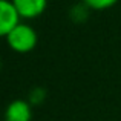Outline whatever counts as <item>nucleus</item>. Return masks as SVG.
Returning a JSON list of instances; mask_svg holds the SVG:
<instances>
[{
  "instance_id": "f257e3e1",
  "label": "nucleus",
  "mask_w": 121,
  "mask_h": 121,
  "mask_svg": "<svg viewBox=\"0 0 121 121\" xmlns=\"http://www.w3.org/2000/svg\"><path fill=\"white\" fill-rule=\"evenodd\" d=\"M6 43L9 49L17 54H28L35 49L39 43V34L31 25L28 23H20L6 35Z\"/></svg>"
},
{
  "instance_id": "f03ea898",
  "label": "nucleus",
  "mask_w": 121,
  "mask_h": 121,
  "mask_svg": "<svg viewBox=\"0 0 121 121\" xmlns=\"http://www.w3.org/2000/svg\"><path fill=\"white\" fill-rule=\"evenodd\" d=\"M20 22L22 18L11 0H0V39H6Z\"/></svg>"
},
{
  "instance_id": "7ed1b4c3",
  "label": "nucleus",
  "mask_w": 121,
  "mask_h": 121,
  "mask_svg": "<svg viewBox=\"0 0 121 121\" xmlns=\"http://www.w3.org/2000/svg\"><path fill=\"white\" fill-rule=\"evenodd\" d=\"M22 20H34L40 17L48 6V0H11Z\"/></svg>"
},
{
  "instance_id": "20e7f679",
  "label": "nucleus",
  "mask_w": 121,
  "mask_h": 121,
  "mask_svg": "<svg viewBox=\"0 0 121 121\" xmlns=\"http://www.w3.org/2000/svg\"><path fill=\"white\" fill-rule=\"evenodd\" d=\"M32 106L28 100H14L5 109V121H31Z\"/></svg>"
},
{
  "instance_id": "39448f33",
  "label": "nucleus",
  "mask_w": 121,
  "mask_h": 121,
  "mask_svg": "<svg viewBox=\"0 0 121 121\" xmlns=\"http://www.w3.org/2000/svg\"><path fill=\"white\" fill-rule=\"evenodd\" d=\"M81 3H84L92 11H104V9L115 6L118 0H81Z\"/></svg>"
},
{
  "instance_id": "423d86ee",
  "label": "nucleus",
  "mask_w": 121,
  "mask_h": 121,
  "mask_svg": "<svg viewBox=\"0 0 121 121\" xmlns=\"http://www.w3.org/2000/svg\"><path fill=\"white\" fill-rule=\"evenodd\" d=\"M87 15H89V8L84 3H80L71 9V17L74 22H83L87 18Z\"/></svg>"
},
{
  "instance_id": "0eeeda50",
  "label": "nucleus",
  "mask_w": 121,
  "mask_h": 121,
  "mask_svg": "<svg viewBox=\"0 0 121 121\" xmlns=\"http://www.w3.org/2000/svg\"><path fill=\"white\" fill-rule=\"evenodd\" d=\"M44 98H46V91H44L43 87H34L32 91L29 92V95H28V101L31 103V106H35V104H41L44 101Z\"/></svg>"
},
{
  "instance_id": "6e6552de",
  "label": "nucleus",
  "mask_w": 121,
  "mask_h": 121,
  "mask_svg": "<svg viewBox=\"0 0 121 121\" xmlns=\"http://www.w3.org/2000/svg\"><path fill=\"white\" fill-rule=\"evenodd\" d=\"M0 69H2V58H0Z\"/></svg>"
}]
</instances>
